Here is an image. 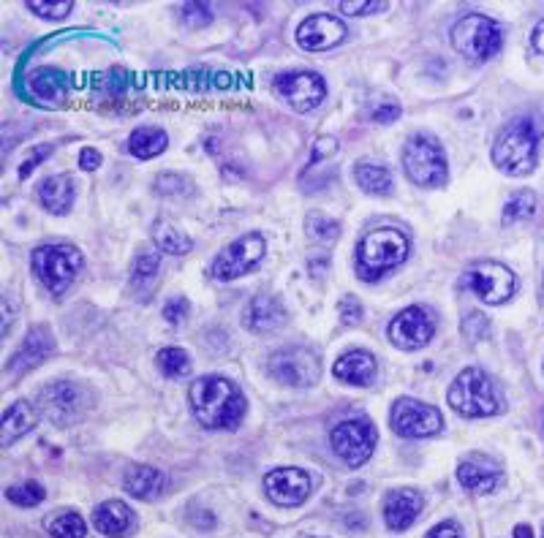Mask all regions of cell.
<instances>
[{"label":"cell","mask_w":544,"mask_h":538,"mask_svg":"<svg viewBox=\"0 0 544 538\" xmlns=\"http://www.w3.org/2000/svg\"><path fill=\"white\" fill-rule=\"evenodd\" d=\"M188 397H191L194 416L207 430H234L243 422L245 397L226 378H218V375L199 378L191 384Z\"/></svg>","instance_id":"cell-1"},{"label":"cell","mask_w":544,"mask_h":538,"mask_svg":"<svg viewBox=\"0 0 544 538\" xmlns=\"http://www.w3.org/2000/svg\"><path fill=\"white\" fill-rule=\"evenodd\" d=\"M539 125L534 117H520L515 123L501 131L493 145V164L504 174L523 177L536 169L539 158Z\"/></svg>","instance_id":"cell-2"},{"label":"cell","mask_w":544,"mask_h":538,"mask_svg":"<svg viewBox=\"0 0 544 538\" xmlns=\"http://www.w3.org/2000/svg\"><path fill=\"white\" fill-rule=\"evenodd\" d=\"M449 405L460 416L468 419H485L501 411V397L490 375L479 367H466L449 386Z\"/></svg>","instance_id":"cell-3"},{"label":"cell","mask_w":544,"mask_h":538,"mask_svg":"<svg viewBox=\"0 0 544 538\" xmlns=\"http://www.w3.org/2000/svg\"><path fill=\"white\" fill-rule=\"evenodd\" d=\"M408 256V240L395 229L370 231L357 248L360 259V275L365 280H376L379 275L403 264Z\"/></svg>","instance_id":"cell-4"},{"label":"cell","mask_w":544,"mask_h":538,"mask_svg":"<svg viewBox=\"0 0 544 538\" xmlns=\"http://www.w3.org/2000/svg\"><path fill=\"white\" fill-rule=\"evenodd\" d=\"M403 169L422 188L447 183V158L436 139L428 134L411 136L403 147Z\"/></svg>","instance_id":"cell-5"},{"label":"cell","mask_w":544,"mask_h":538,"mask_svg":"<svg viewBox=\"0 0 544 538\" xmlns=\"http://www.w3.org/2000/svg\"><path fill=\"white\" fill-rule=\"evenodd\" d=\"M504 41V33L498 28V22L482 14H468L463 20H457L452 28V44L463 55V58L474 60V63H485L496 55Z\"/></svg>","instance_id":"cell-6"},{"label":"cell","mask_w":544,"mask_h":538,"mask_svg":"<svg viewBox=\"0 0 544 538\" xmlns=\"http://www.w3.org/2000/svg\"><path fill=\"white\" fill-rule=\"evenodd\" d=\"M82 267V256L74 245H44L33 250V272L41 280V286L52 294H63L77 278Z\"/></svg>","instance_id":"cell-7"},{"label":"cell","mask_w":544,"mask_h":538,"mask_svg":"<svg viewBox=\"0 0 544 538\" xmlns=\"http://www.w3.org/2000/svg\"><path fill=\"white\" fill-rule=\"evenodd\" d=\"M466 286L487 305H504L515 297L517 278L515 272L498 261H474L466 269Z\"/></svg>","instance_id":"cell-8"},{"label":"cell","mask_w":544,"mask_h":538,"mask_svg":"<svg viewBox=\"0 0 544 538\" xmlns=\"http://www.w3.org/2000/svg\"><path fill=\"white\" fill-rule=\"evenodd\" d=\"M332 449L349 468H360L376 449V427L368 419H346L332 430Z\"/></svg>","instance_id":"cell-9"},{"label":"cell","mask_w":544,"mask_h":538,"mask_svg":"<svg viewBox=\"0 0 544 538\" xmlns=\"http://www.w3.org/2000/svg\"><path fill=\"white\" fill-rule=\"evenodd\" d=\"M392 427L403 438H430L441 433L444 419L433 405L419 403L414 397H400L398 403L392 405Z\"/></svg>","instance_id":"cell-10"},{"label":"cell","mask_w":544,"mask_h":538,"mask_svg":"<svg viewBox=\"0 0 544 538\" xmlns=\"http://www.w3.org/2000/svg\"><path fill=\"white\" fill-rule=\"evenodd\" d=\"M264 256V240L259 234H245L240 240H234L226 250L218 253L213 264L215 280H237L248 275Z\"/></svg>","instance_id":"cell-11"},{"label":"cell","mask_w":544,"mask_h":538,"mask_svg":"<svg viewBox=\"0 0 544 538\" xmlns=\"http://www.w3.org/2000/svg\"><path fill=\"white\" fill-rule=\"evenodd\" d=\"M270 373L286 386H313L319 381V359L305 348H281L278 354H272Z\"/></svg>","instance_id":"cell-12"},{"label":"cell","mask_w":544,"mask_h":538,"mask_svg":"<svg viewBox=\"0 0 544 538\" xmlns=\"http://www.w3.org/2000/svg\"><path fill=\"white\" fill-rule=\"evenodd\" d=\"M275 90L294 106V112H311L327 96L324 79L319 74H313V71H289V74H281V77H275Z\"/></svg>","instance_id":"cell-13"},{"label":"cell","mask_w":544,"mask_h":538,"mask_svg":"<svg viewBox=\"0 0 544 538\" xmlns=\"http://www.w3.org/2000/svg\"><path fill=\"white\" fill-rule=\"evenodd\" d=\"M85 408H88V397L82 392V386L71 384V381L49 384L47 389L41 392V411L47 414L49 422L55 424L77 422Z\"/></svg>","instance_id":"cell-14"},{"label":"cell","mask_w":544,"mask_h":538,"mask_svg":"<svg viewBox=\"0 0 544 538\" xmlns=\"http://www.w3.org/2000/svg\"><path fill=\"white\" fill-rule=\"evenodd\" d=\"M433 335H436V324L425 308H406L389 324V340L406 351L428 346Z\"/></svg>","instance_id":"cell-15"},{"label":"cell","mask_w":544,"mask_h":538,"mask_svg":"<svg viewBox=\"0 0 544 538\" xmlns=\"http://www.w3.org/2000/svg\"><path fill=\"white\" fill-rule=\"evenodd\" d=\"M311 476L300 468H275L264 476V492L278 506H300L311 495Z\"/></svg>","instance_id":"cell-16"},{"label":"cell","mask_w":544,"mask_h":538,"mask_svg":"<svg viewBox=\"0 0 544 538\" xmlns=\"http://www.w3.org/2000/svg\"><path fill=\"white\" fill-rule=\"evenodd\" d=\"M346 39V25L330 14H313L297 28V44L308 52H324Z\"/></svg>","instance_id":"cell-17"},{"label":"cell","mask_w":544,"mask_h":538,"mask_svg":"<svg viewBox=\"0 0 544 538\" xmlns=\"http://www.w3.org/2000/svg\"><path fill=\"white\" fill-rule=\"evenodd\" d=\"M457 481L460 487L471 495H487L498 487L501 481V468L498 462H493L485 454H471L468 460L460 462L457 468Z\"/></svg>","instance_id":"cell-18"},{"label":"cell","mask_w":544,"mask_h":538,"mask_svg":"<svg viewBox=\"0 0 544 538\" xmlns=\"http://www.w3.org/2000/svg\"><path fill=\"white\" fill-rule=\"evenodd\" d=\"M243 324L251 332H259V335L281 329L286 324V310H283L281 299L267 297V294L253 297L243 310Z\"/></svg>","instance_id":"cell-19"},{"label":"cell","mask_w":544,"mask_h":538,"mask_svg":"<svg viewBox=\"0 0 544 538\" xmlns=\"http://www.w3.org/2000/svg\"><path fill=\"white\" fill-rule=\"evenodd\" d=\"M136 522L134 509L123 503V500H107L101 503L96 511H93V525H96L98 533H104L109 538H123L131 533Z\"/></svg>","instance_id":"cell-20"},{"label":"cell","mask_w":544,"mask_h":538,"mask_svg":"<svg viewBox=\"0 0 544 538\" xmlns=\"http://www.w3.org/2000/svg\"><path fill=\"white\" fill-rule=\"evenodd\" d=\"M422 511V498L414 490H392L384 500V519L389 530H406Z\"/></svg>","instance_id":"cell-21"},{"label":"cell","mask_w":544,"mask_h":538,"mask_svg":"<svg viewBox=\"0 0 544 538\" xmlns=\"http://www.w3.org/2000/svg\"><path fill=\"white\" fill-rule=\"evenodd\" d=\"M52 351H55V340L49 335V329L44 327L33 329V332H28V337L22 340L20 351L9 359V370L11 373H25V370H30L33 365L44 362Z\"/></svg>","instance_id":"cell-22"},{"label":"cell","mask_w":544,"mask_h":538,"mask_svg":"<svg viewBox=\"0 0 544 538\" xmlns=\"http://www.w3.org/2000/svg\"><path fill=\"white\" fill-rule=\"evenodd\" d=\"M335 378L351 386H368L376 378V359L368 351H349L335 362Z\"/></svg>","instance_id":"cell-23"},{"label":"cell","mask_w":544,"mask_h":538,"mask_svg":"<svg viewBox=\"0 0 544 538\" xmlns=\"http://www.w3.org/2000/svg\"><path fill=\"white\" fill-rule=\"evenodd\" d=\"M41 204L47 207L49 212L55 215H66L74 204V180L68 174H55V177H47L44 183L39 185Z\"/></svg>","instance_id":"cell-24"},{"label":"cell","mask_w":544,"mask_h":538,"mask_svg":"<svg viewBox=\"0 0 544 538\" xmlns=\"http://www.w3.org/2000/svg\"><path fill=\"white\" fill-rule=\"evenodd\" d=\"M123 487L134 498L156 500L161 495V490H164V473L150 468V465H134V468H128Z\"/></svg>","instance_id":"cell-25"},{"label":"cell","mask_w":544,"mask_h":538,"mask_svg":"<svg viewBox=\"0 0 544 538\" xmlns=\"http://www.w3.org/2000/svg\"><path fill=\"white\" fill-rule=\"evenodd\" d=\"M36 427V411L33 405H28L25 400L9 405L3 411V446H11L14 441H20L22 435L30 433Z\"/></svg>","instance_id":"cell-26"},{"label":"cell","mask_w":544,"mask_h":538,"mask_svg":"<svg viewBox=\"0 0 544 538\" xmlns=\"http://www.w3.org/2000/svg\"><path fill=\"white\" fill-rule=\"evenodd\" d=\"M166 145H169V139H166L164 131L156 128V125H142V128H136L134 134H131V139H128V150H131V155L142 158V161H150V158L161 155L166 150Z\"/></svg>","instance_id":"cell-27"},{"label":"cell","mask_w":544,"mask_h":538,"mask_svg":"<svg viewBox=\"0 0 544 538\" xmlns=\"http://www.w3.org/2000/svg\"><path fill=\"white\" fill-rule=\"evenodd\" d=\"M153 240H156L158 248L164 250V253H172V256H185V253H191V248H194V242L188 240L185 234H180L172 223L164 221H158L153 226Z\"/></svg>","instance_id":"cell-28"},{"label":"cell","mask_w":544,"mask_h":538,"mask_svg":"<svg viewBox=\"0 0 544 538\" xmlns=\"http://www.w3.org/2000/svg\"><path fill=\"white\" fill-rule=\"evenodd\" d=\"M357 185L370 196H387L392 191V174L384 166L362 164L357 166Z\"/></svg>","instance_id":"cell-29"},{"label":"cell","mask_w":544,"mask_h":538,"mask_svg":"<svg viewBox=\"0 0 544 538\" xmlns=\"http://www.w3.org/2000/svg\"><path fill=\"white\" fill-rule=\"evenodd\" d=\"M47 533L52 538H85L88 528H85V519L79 517L77 511H63L58 517L47 519Z\"/></svg>","instance_id":"cell-30"},{"label":"cell","mask_w":544,"mask_h":538,"mask_svg":"<svg viewBox=\"0 0 544 538\" xmlns=\"http://www.w3.org/2000/svg\"><path fill=\"white\" fill-rule=\"evenodd\" d=\"M305 231H308V237L321 245H332V242L338 240L340 226L338 221H332L330 215H324V212H311L308 218H305Z\"/></svg>","instance_id":"cell-31"},{"label":"cell","mask_w":544,"mask_h":538,"mask_svg":"<svg viewBox=\"0 0 544 538\" xmlns=\"http://www.w3.org/2000/svg\"><path fill=\"white\" fill-rule=\"evenodd\" d=\"M156 365L166 378H183L191 370V356L185 354L183 348H164L158 351Z\"/></svg>","instance_id":"cell-32"},{"label":"cell","mask_w":544,"mask_h":538,"mask_svg":"<svg viewBox=\"0 0 544 538\" xmlns=\"http://www.w3.org/2000/svg\"><path fill=\"white\" fill-rule=\"evenodd\" d=\"M536 199L531 191H517L504 207V223H520L534 218Z\"/></svg>","instance_id":"cell-33"},{"label":"cell","mask_w":544,"mask_h":538,"mask_svg":"<svg viewBox=\"0 0 544 538\" xmlns=\"http://www.w3.org/2000/svg\"><path fill=\"white\" fill-rule=\"evenodd\" d=\"M6 498L17 506H39L41 500L47 498V492L39 481H22V484H14L6 490Z\"/></svg>","instance_id":"cell-34"},{"label":"cell","mask_w":544,"mask_h":538,"mask_svg":"<svg viewBox=\"0 0 544 538\" xmlns=\"http://www.w3.org/2000/svg\"><path fill=\"white\" fill-rule=\"evenodd\" d=\"M158 267H161V259L158 253H142L134 264V283L142 286V283H153V278L158 275Z\"/></svg>","instance_id":"cell-35"},{"label":"cell","mask_w":544,"mask_h":538,"mask_svg":"<svg viewBox=\"0 0 544 538\" xmlns=\"http://www.w3.org/2000/svg\"><path fill=\"white\" fill-rule=\"evenodd\" d=\"M28 9L44 17V20H63L68 11L74 9V3H41V0H33V3H28Z\"/></svg>","instance_id":"cell-36"},{"label":"cell","mask_w":544,"mask_h":538,"mask_svg":"<svg viewBox=\"0 0 544 538\" xmlns=\"http://www.w3.org/2000/svg\"><path fill=\"white\" fill-rule=\"evenodd\" d=\"M180 11H183L188 28H202L210 22V6H204V3H185Z\"/></svg>","instance_id":"cell-37"},{"label":"cell","mask_w":544,"mask_h":538,"mask_svg":"<svg viewBox=\"0 0 544 538\" xmlns=\"http://www.w3.org/2000/svg\"><path fill=\"white\" fill-rule=\"evenodd\" d=\"M185 316H188V302H185V299L175 297V299H169V302L164 305V321H166V324L177 327V324H180Z\"/></svg>","instance_id":"cell-38"},{"label":"cell","mask_w":544,"mask_h":538,"mask_svg":"<svg viewBox=\"0 0 544 538\" xmlns=\"http://www.w3.org/2000/svg\"><path fill=\"white\" fill-rule=\"evenodd\" d=\"M340 318L343 324H357L362 318V305L354 297H346L340 302Z\"/></svg>","instance_id":"cell-39"},{"label":"cell","mask_w":544,"mask_h":538,"mask_svg":"<svg viewBox=\"0 0 544 538\" xmlns=\"http://www.w3.org/2000/svg\"><path fill=\"white\" fill-rule=\"evenodd\" d=\"M425 538H463V530H460V525H457V522L447 519V522H438L436 528L430 530Z\"/></svg>","instance_id":"cell-40"},{"label":"cell","mask_w":544,"mask_h":538,"mask_svg":"<svg viewBox=\"0 0 544 538\" xmlns=\"http://www.w3.org/2000/svg\"><path fill=\"white\" fill-rule=\"evenodd\" d=\"M384 3H338L340 14H373V11H384Z\"/></svg>","instance_id":"cell-41"},{"label":"cell","mask_w":544,"mask_h":538,"mask_svg":"<svg viewBox=\"0 0 544 538\" xmlns=\"http://www.w3.org/2000/svg\"><path fill=\"white\" fill-rule=\"evenodd\" d=\"M338 153V142L332 136H321L319 142L313 145V161H321V158H330V155Z\"/></svg>","instance_id":"cell-42"},{"label":"cell","mask_w":544,"mask_h":538,"mask_svg":"<svg viewBox=\"0 0 544 538\" xmlns=\"http://www.w3.org/2000/svg\"><path fill=\"white\" fill-rule=\"evenodd\" d=\"M49 150H52V147H49V145L36 147V153L30 155L28 161H25V164L20 166V177H22V180H25V177H30V172H33V169H36V166H39L41 161H44V158H47Z\"/></svg>","instance_id":"cell-43"},{"label":"cell","mask_w":544,"mask_h":538,"mask_svg":"<svg viewBox=\"0 0 544 538\" xmlns=\"http://www.w3.org/2000/svg\"><path fill=\"white\" fill-rule=\"evenodd\" d=\"M79 166H82V172H93V169L101 166V153L93 150V147H85L82 155H79Z\"/></svg>","instance_id":"cell-44"},{"label":"cell","mask_w":544,"mask_h":538,"mask_svg":"<svg viewBox=\"0 0 544 538\" xmlns=\"http://www.w3.org/2000/svg\"><path fill=\"white\" fill-rule=\"evenodd\" d=\"M398 117H400L398 104H384L373 112V120H376V123H392V120H398Z\"/></svg>","instance_id":"cell-45"},{"label":"cell","mask_w":544,"mask_h":538,"mask_svg":"<svg viewBox=\"0 0 544 538\" xmlns=\"http://www.w3.org/2000/svg\"><path fill=\"white\" fill-rule=\"evenodd\" d=\"M175 185H185L183 177H177V174H164V177H161V180L156 183V188H158V191H164V193H175V191H172Z\"/></svg>","instance_id":"cell-46"},{"label":"cell","mask_w":544,"mask_h":538,"mask_svg":"<svg viewBox=\"0 0 544 538\" xmlns=\"http://www.w3.org/2000/svg\"><path fill=\"white\" fill-rule=\"evenodd\" d=\"M531 41H534V49L544 52V20L534 28V36H531Z\"/></svg>","instance_id":"cell-47"},{"label":"cell","mask_w":544,"mask_h":538,"mask_svg":"<svg viewBox=\"0 0 544 538\" xmlns=\"http://www.w3.org/2000/svg\"><path fill=\"white\" fill-rule=\"evenodd\" d=\"M515 538H534V530L528 528V525H517Z\"/></svg>","instance_id":"cell-48"},{"label":"cell","mask_w":544,"mask_h":538,"mask_svg":"<svg viewBox=\"0 0 544 538\" xmlns=\"http://www.w3.org/2000/svg\"><path fill=\"white\" fill-rule=\"evenodd\" d=\"M542 299H544V280H542Z\"/></svg>","instance_id":"cell-49"}]
</instances>
